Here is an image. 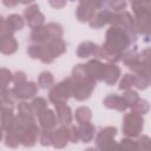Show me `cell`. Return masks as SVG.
<instances>
[{
	"label": "cell",
	"mask_w": 151,
	"mask_h": 151,
	"mask_svg": "<svg viewBox=\"0 0 151 151\" xmlns=\"http://www.w3.org/2000/svg\"><path fill=\"white\" fill-rule=\"evenodd\" d=\"M116 133H117V129L114 126H106V127L101 129L96 137V144H97L98 149L105 144L113 142Z\"/></svg>",
	"instance_id": "obj_11"
},
{
	"label": "cell",
	"mask_w": 151,
	"mask_h": 151,
	"mask_svg": "<svg viewBox=\"0 0 151 151\" xmlns=\"http://www.w3.org/2000/svg\"><path fill=\"white\" fill-rule=\"evenodd\" d=\"M31 109H32L33 114H35V116L39 117L45 110H47V101H46V99L42 98V97L35 98V99L31 103Z\"/></svg>",
	"instance_id": "obj_25"
},
{
	"label": "cell",
	"mask_w": 151,
	"mask_h": 151,
	"mask_svg": "<svg viewBox=\"0 0 151 151\" xmlns=\"http://www.w3.org/2000/svg\"><path fill=\"white\" fill-rule=\"evenodd\" d=\"M68 129V134H70V142L72 143H77L79 139V132H78V127L71 125Z\"/></svg>",
	"instance_id": "obj_40"
},
{
	"label": "cell",
	"mask_w": 151,
	"mask_h": 151,
	"mask_svg": "<svg viewBox=\"0 0 151 151\" xmlns=\"http://www.w3.org/2000/svg\"><path fill=\"white\" fill-rule=\"evenodd\" d=\"M122 60L129 67L132 66V65H134V64H137L138 63V53H137L136 47L133 50H129L124 54H122Z\"/></svg>",
	"instance_id": "obj_28"
},
{
	"label": "cell",
	"mask_w": 151,
	"mask_h": 151,
	"mask_svg": "<svg viewBox=\"0 0 151 151\" xmlns=\"http://www.w3.org/2000/svg\"><path fill=\"white\" fill-rule=\"evenodd\" d=\"M70 140L68 129L66 126H60L52 132V145L55 149H63L67 145Z\"/></svg>",
	"instance_id": "obj_10"
},
{
	"label": "cell",
	"mask_w": 151,
	"mask_h": 151,
	"mask_svg": "<svg viewBox=\"0 0 151 151\" xmlns=\"http://www.w3.org/2000/svg\"><path fill=\"white\" fill-rule=\"evenodd\" d=\"M99 46L91 42V41H84L78 46L77 55L79 58H88V57H96L97 51Z\"/></svg>",
	"instance_id": "obj_18"
},
{
	"label": "cell",
	"mask_w": 151,
	"mask_h": 151,
	"mask_svg": "<svg viewBox=\"0 0 151 151\" xmlns=\"http://www.w3.org/2000/svg\"><path fill=\"white\" fill-rule=\"evenodd\" d=\"M119 147H120L122 151H138L139 144H138L137 140L125 138V139H122V142L119 144Z\"/></svg>",
	"instance_id": "obj_31"
},
{
	"label": "cell",
	"mask_w": 151,
	"mask_h": 151,
	"mask_svg": "<svg viewBox=\"0 0 151 151\" xmlns=\"http://www.w3.org/2000/svg\"><path fill=\"white\" fill-rule=\"evenodd\" d=\"M6 24H7L8 28H9L12 32H14V31L21 29V28L24 27V25H25V21H24V19H22V17L19 15V14H11V15L7 17Z\"/></svg>",
	"instance_id": "obj_23"
},
{
	"label": "cell",
	"mask_w": 151,
	"mask_h": 151,
	"mask_svg": "<svg viewBox=\"0 0 151 151\" xmlns=\"http://www.w3.org/2000/svg\"><path fill=\"white\" fill-rule=\"evenodd\" d=\"M104 105L109 109H114L118 111H125L127 105L125 103V100L123 99V97L116 94V93H111L109 94L105 99H104Z\"/></svg>",
	"instance_id": "obj_15"
},
{
	"label": "cell",
	"mask_w": 151,
	"mask_h": 151,
	"mask_svg": "<svg viewBox=\"0 0 151 151\" xmlns=\"http://www.w3.org/2000/svg\"><path fill=\"white\" fill-rule=\"evenodd\" d=\"M150 84V77H139L134 76V86L138 87L139 90H144L149 86Z\"/></svg>",
	"instance_id": "obj_38"
},
{
	"label": "cell",
	"mask_w": 151,
	"mask_h": 151,
	"mask_svg": "<svg viewBox=\"0 0 151 151\" xmlns=\"http://www.w3.org/2000/svg\"><path fill=\"white\" fill-rule=\"evenodd\" d=\"M131 109H132V112L133 113L142 116V114H145L149 111V103L146 100H144V99H138L131 106Z\"/></svg>",
	"instance_id": "obj_30"
},
{
	"label": "cell",
	"mask_w": 151,
	"mask_h": 151,
	"mask_svg": "<svg viewBox=\"0 0 151 151\" xmlns=\"http://www.w3.org/2000/svg\"><path fill=\"white\" fill-rule=\"evenodd\" d=\"M37 91H38V87H37L35 83H33V81H25L21 84H17L11 90L14 98H18V99L31 98L37 93Z\"/></svg>",
	"instance_id": "obj_7"
},
{
	"label": "cell",
	"mask_w": 151,
	"mask_h": 151,
	"mask_svg": "<svg viewBox=\"0 0 151 151\" xmlns=\"http://www.w3.org/2000/svg\"><path fill=\"white\" fill-rule=\"evenodd\" d=\"M112 18H113V12L112 11H110L109 8H105V9L101 8L90 20V26L92 28H100L106 24H111Z\"/></svg>",
	"instance_id": "obj_8"
},
{
	"label": "cell",
	"mask_w": 151,
	"mask_h": 151,
	"mask_svg": "<svg viewBox=\"0 0 151 151\" xmlns=\"http://www.w3.org/2000/svg\"><path fill=\"white\" fill-rule=\"evenodd\" d=\"M106 5H109V9L110 11H114L116 13L118 12H123V9H125L126 7V2L125 1H110Z\"/></svg>",
	"instance_id": "obj_39"
},
{
	"label": "cell",
	"mask_w": 151,
	"mask_h": 151,
	"mask_svg": "<svg viewBox=\"0 0 151 151\" xmlns=\"http://www.w3.org/2000/svg\"><path fill=\"white\" fill-rule=\"evenodd\" d=\"M85 151H98V150H96L94 147H88V149H86Z\"/></svg>",
	"instance_id": "obj_44"
},
{
	"label": "cell",
	"mask_w": 151,
	"mask_h": 151,
	"mask_svg": "<svg viewBox=\"0 0 151 151\" xmlns=\"http://www.w3.org/2000/svg\"><path fill=\"white\" fill-rule=\"evenodd\" d=\"M71 96H72V79L67 78L58 83L55 86H53V88L50 91L48 99L51 103L57 105V104L66 103Z\"/></svg>",
	"instance_id": "obj_2"
},
{
	"label": "cell",
	"mask_w": 151,
	"mask_h": 151,
	"mask_svg": "<svg viewBox=\"0 0 151 151\" xmlns=\"http://www.w3.org/2000/svg\"><path fill=\"white\" fill-rule=\"evenodd\" d=\"M12 73L7 68H0V86L7 87V84L12 80Z\"/></svg>",
	"instance_id": "obj_36"
},
{
	"label": "cell",
	"mask_w": 151,
	"mask_h": 151,
	"mask_svg": "<svg viewBox=\"0 0 151 151\" xmlns=\"http://www.w3.org/2000/svg\"><path fill=\"white\" fill-rule=\"evenodd\" d=\"M86 71L88 77L97 81V80H103V72H104V64H101L98 59L90 60L86 65Z\"/></svg>",
	"instance_id": "obj_12"
},
{
	"label": "cell",
	"mask_w": 151,
	"mask_h": 151,
	"mask_svg": "<svg viewBox=\"0 0 151 151\" xmlns=\"http://www.w3.org/2000/svg\"><path fill=\"white\" fill-rule=\"evenodd\" d=\"M4 4L6 6H15L17 5V2H7V1H4Z\"/></svg>",
	"instance_id": "obj_43"
},
{
	"label": "cell",
	"mask_w": 151,
	"mask_h": 151,
	"mask_svg": "<svg viewBox=\"0 0 151 151\" xmlns=\"http://www.w3.org/2000/svg\"><path fill=\"white\" fill-rule=\"evenodd\" d=\"M15 117L13 114V110H1L0 111V125L5 131H9L14 124Z\"/></svg>",
	"instance_id": "obj_21"
},
{
	"label": "cell",
	"mask_w": 151,
	"mask_h": 151,
	"mask_svg": "<svg viewBox=\"0 0 151 151\" xmlns=\"http://www.w3.org/2000/svg\"><path fill=\"white\" fill-rule=\"evenodd\" d=\"M38 84L41 88L46 90V88H50L53 84H54V78H53V74L51 72H41L39 78H38Z\"/></svg>",
	"instance_id": "obj_27"
},
{
	"label": "cell",
	"mask_w": 151,
	"mask_h": 151,
	"mask_svg": "<svg viewBox=\"0 0 151 151\" xmlns=\"http://www.w3.org/2000/svg\"><path fill=\"white\" fill-rule=\"evenodd\" d=\"M105 5V2H93V1H80L77 9H76V17L79 21L85 22L90 21L93 15L96 14L97 9H101V7Z\"/></svg>",
	"instance_id": "obj_4"
},
{
	"label": "cell",
	"mask_w": 151,
	"mask_h": 151,
	"mask_svg": "<svg viewBox=\"0 0 151 151\" xmlns=\"http://www.w3.org/2000/svg\"><path fill=\"white\" fill-rule=\"evenodd\" d=\"M105 38L106 39L103 47H105L111 53L118 55H122L123 54L122 52L137 40V37L131 35L130 33H127L126 31H124L118 26H111L106 31Z\"/></svg>",
	"instance_id": "obj_1"
},
{
	"label": "cell",
	"mask_w": 151,
	"mask_h": 151,
	"mask_svg": "<svg viewBox=\"0 0 151 151\" xmlns=\"http://www.w3.org/2000/svg\"><path fill=\"white\" fill-rule=\"evenodd\" d=\"M40 134V130L38 129L37 124L31 125L25 130L20 138V144H22L25 147H32L38 142V137Z\"/></svg>",
	"instance_id": "obj_9"
},
{
	"label": "cell",
	"mask_w": 151,
	"mask_h": 151,
	"mask_svg": "<svg viewBox=\"0 0 151 151\" xmlns=\"http://www.w3.org/2000/svg\"><path fill=\"white\" fill-rule=\"evenodd\" d=\"M12 80L13 83L17 85V84H21V83H25L26 81V74L22 72V71H18L15 72L13 76H12Z\"/></svg>",
	"instance_id": "obj_41"
},
{
	"label": "cell",
	"mask_w": 151,
	"mask_h": 151,
	"mask_svg": "<svg viewBox=\"0 0 151 151\" xmlns=\"http://www.w3.org/2000/svg\"><path fill=\"white\" fill-rule=\"evenodd\" d=\"M1 138H2V129L0 126V140H1Z\"/></svg>",
	"instance_id": "obj_45"
},
{
	"label": "cell",
	"mask_w": 151,
	"mask_h": 151,
	"mask_svg": "<svg viewBox=\"0 0 151 151\" xmlns=\"http://www.w3.org/2000/svg\"><path fill=\"white\" fill-rule=\"evenodd\" d=\"M50 4H51L52 6H54V7H57V8H58V7H63V6L65 5L64 1H61V2H54V1H51Z\"/></svg>",
	"instance_id": "obj_42"
},
{
	"label": "cell",
	"mask_w": 151,
	"mask_h": 151,
	"mask_svg": "<svg viewBox=\"0 0 151 151\" xmlns=\"http://www.w3.org/2000/svg\"><path fill=\"white\" fill-rule=\"evenodd\" d=\"M123 97V99L125 100V103H126V105L127 106H132L138 99H139V97H138V93L136 92V91H132V90H126V92L122 96Z\"/></svg>",
	"instance_id": "obj_34"
},
{
	"label": "cell",
	"mask_w": 151,
	"mask_h": 151,
	"mask_svg": "<svg viewBox=\"0 0 151 151\" xmlns=\"http://www.w3.org/2000/svg\"><path fill=\"white\" fill-rule=\"evenodd\" d=\"M78 132H79V139H81L84 143H90L94 137L96 129L90 122H87L80 124V126L78 127Z\"/></svg>",
	"instance_id": "obj_20"
},
{
	"label": "cell",
	"mask_w": 151,
	"mask_h": 151,
	"mask_svg": "<svg viewBox=\"0 0 151 151\" xmlns=\"http://www.w3.org/2000/svg\"><path fill=\"white\" fill-rule=\"evenodd\" d=\"M132 86H134V76L133 74H130V73L124 74L123 79L120 80L119 88L120 90H129Z\"/></svg>",
	"instance_id": "obj_32"
},
{
	"label": "cell",
	"mask_w": 151,
	"mask_h": 151,
	"mask_svg": "<svg viewBox=\"0 0 151 151\" xmlns=\"http://www.w3.org/2000/svg\"><path fill=\"white\" fill-rule=\"evenodd\" d=\"M91 117H92V111H91L88 107H86V106H80V107H78V109L76 110L74 118H76V120H77L78 123H80V124L90 122Z\"/></svg>",
	"instance_id": "obj_26"
},
{
	"label": "cell",
	"mask_w": 151,
	"mask_h": 151,
	"mask_svg": "<svg viewBox=\"0 0 151 151\" xmlns=\"http://www.w3.org/2000/svg\"><path fill=\"white\" fill-rule=\"evenodd\" d=\"M25 18L27 19V24L31 28H38L42 26L45 21L44 14L39 11V6L37 4H32L25 9Z\"/></svg>",
	"instance_id": "obj_6"
},
{
	"label": "cell",
	"mask_w": 151,
	"mask_h": 151,
	"mask_svg": "<svg viewBox=\"0 0 151 151\" xmlns=\"http://www.w3.org/2000/svg\"><path fill=\"white\" fill-rule=\"evenodd\" d=\"M46 45L48 46V48L54 58L59 57L60 54H63L66 51V44L63 39H52V40L47 41Z\"/></svg>",
	"instance_id": "obj_22"
},
{
	"label": "cell",
	"mask_w": 151,
	"mask_h": 151,
	"mask_svg": "<svg viewBox=\"0 0 151 151\" xmlns=\"http://www.w3.org/2000/svg\"><path fill=\"white\" fill-rule=\"evenodd\" d=\"M55 110H57V122L59 124H61L63 126L65 125H70L72 122V113H71V109L66 105V103L63 104H57L54 105Z\"/></svg>",
	"instance_id": "obj_14"
},
{
	"label": "cell",
	"mask_w": 151,
	"mask_h": 151,
	"mask_svg": "<svg viewBox=\"0 0 151 151\" xmlns=\"http://www.w3.org/2000/svg\"><path fill=\"white\" fill-rule=\"evenodd\" d=\"M47 33L51 39H61L63 37V27L59 24L55 22H50L46 25Z\"/></svg>",
	"instance_id": "obj_29"
},
{
	"label": "cell",
	"mask_w": 151,
	"mask_h": 151,
	"mask_svg": "<svg viewBox=\"0 0 151 151\" xmlns=\"http://www.w3.org/2000/svg\"><path fill=\"white\" fill-rule=\"evenodd\" d=\"M94 86H96V81L92 79H85V80L72 79V96L77 100H85L91 96Z\"/></svg>",
	"instance_id": "obj_5"
},
{
	"label": "cell",
	"mask_w": 151,
	"mask_h": 151,
	"mask_svg": "<svg viewBox=\"0 0 151 151\" xmlns=\"http://www.w3.org/2000/svg\"><path fill=\"white\" fill-rule=\"evenodd\" d=\"M39 142L42 146L52 145V132L48 130H42L39 134Z\"/></svg>",
	"instance_id": "obj_35"
},
{
	"label": "cell",
	"mask_w": 151,
	"mask_h": 151,
	"mask_svg": "<svg viewBox=\"0 0 151 151\" xmlns=\"http://www.w3.org/2000/svg\"><path fill=\"white\" fill-rule=\"evenodd\" d=\"M39 123L42 127V130H48L51 131L55 124H57V117H55V113L52 111V110H45L39 117Z\"/></svg>",
	"instance_id": "obj_16"
},
{
	"label": "cell",
	"mask_w": 151,
	"mask_h": 151,
	"mask_svg": "<svg viewBox=\"0 0 151 151\" xmlns=\"http://www.w3.org/2000/svg\"><path fill=\"white\" fill-rule=\"evenodd\" d=\"M29 39L34 44H46L47 41L52 40L47 33V29H46V26H40L38 28H34L32 32H31V35H29Z\"/></svg>",
	"instance_id": "obj_19"
},
{
	"label": "cell",
	"mask_w": 151,
	"mask_h": 151,
	"mask_svg": "<svg viewBox=\"0 0 151 151\" xmlns=\"http://www.w3.org/2000/svg\"><path fill=\"white\" fill-rule=\"evenodd\" d=\"M150 6H151V4L149 1H133L131 4L132 11L136 14V17L149 14L150 13Z\"/></svg>",
	"instance_id": "obj_24"
},
{
	"label": "cell",
	"mask_w": 151,
	"mask_h": 151,
	"mask_svg": "<svg viewBox=\"0 0 151 151\" xmlns=\"http://www.w3.org/2000/svg\"><path fill=\"white\" fill-rule=\"evenodd\" d=\"M120 76V68L116 64H105L103 72V80L107 85H113Z\"/></svg>",
	"instance_id": "obj_13"
},
{
	"label": "cell",
	"mask_w": 151,
	"mask_h": 151,
	"mask_svg": "<svg viewBox=\"0 0 151 151\" xmlns=\"http://www.w3.org/2000/svg\"><path fill=\"white\" fill-rule=\"evenodd\" d=\"M5 142H6V145H7L8 147H12V149H15V147L20 144V140H19L18 136L14 134V133L11 132V131H8V133H7L6 138H5Z\"/></svg>",
	"instance_id": "obj_37"
},
{
	"label": "cell",
	"mask_w": 151,
	"mask_h": 151,
	"mask_svg": "<svg viewBox=\"0 0 151 151\" xmlns=\"http://www.w3.org/2000/svg\"><path fill=\"white\" fill-rule=\"evenodd\" d=\"M41 50H42L41 44H31L27 47V53L33 59H40V57H41Z\"/></svg>",
	"instance_id": "obj_33"
},
{
	"label": "cell",
	"mask_w": 151,
	"mask_h": 151,
	"mask_svg": "<svg viewBox=\"0 0 151 151\" xmlns=\"http://www.w3.org/2000/svg\"><path fill=\"white\" fill-rule=\"evenodd\" d=\"M144 126V119L142 116L133 112L125 114L123 120V133L129 137H137L142 132Z\"/></svg>",
	"instance_id": "obj_3"
},
{
	"label": "cell",
	"mask_w": 151,
	"mask_h": 151,
	"mask_svg": "<svg viewBox=\"0 0 151 151\" xmlns=\"http://www.w3.org/2000/svg\"><path fill=\"white\" fill-rule=\"evenodd\" d=\"M18 48V42L13 35L0 37V52L4 54H13Z\"/></svg>",
	"instance_id": "obj_17"
}]
</instances>
